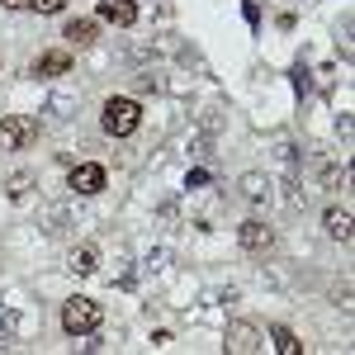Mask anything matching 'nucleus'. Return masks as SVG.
<instances>
[{
	"label": "nucleus",
	"mask_w": 355,
	"mask_h": 355,
	"mask_svg": "<svg viewBox=\"0 0 355 355\" xmlns=\"http://www.w3.org/2000/svg\"><path fill=\"white\" fill-rule=\"evenodd\" d=\"M5 10H28V0H0Z\"/></svg>",
	"instance_id": "nucleus-15"
},
{
	"label": "nucleus",
	"mask_w": 355,
	"mask_h": 355,
	"mask_svg": "<svg viewBox=\"0 0 355 355\" xmlns=\"http://www.w3.org/2000/svg\"><path fill=\"white\" fill-rule=\"evenodd\" d=\"M242 185H246V194H251V199H261V194H266V180H261V175H246Z\"/></svg>",
	"instance_id": "nucleus-14"
},
{
	"label": "nucleus",
	"mask_w": 355,
	"mask_h": 355,
	"mask_svg": "<svg viewBox=\"0 0 355 355\" xmlns=\"http://www.w3.org/2000/svg\"><path fill=\"white\" fill-rule=\"evenodd\" d=\"M237 237H242L246 251H270V246H275V232L266 227V223H256V218L242 223V227H237Z\"/></svg>",
	"instance_id": "nucleus-7"
},
{
	"label": "nucleus",
	"mask_w": 355,
	"mask_h": 355,
	"mask_svg": "<svg viewBox=\"0 0 355 355\" xmlns=\"http://www.w3.org/2000/svg\"><path fill=\"white\" fill-rule=\"evenodd\" d=\"M62 327L71 331V336H85V331L100 327V303L95 299H67V308H62Z\"/></svg>",
	"instance_id": "nucleus-2"
},
{
	"label": "nucleus",
	"mask_w": 355,
	"mask_h": 355,
	"mask_svg": "<svg viewBox=\"0 0 355 355\" xmlns=\"http://www.w3.org/2000/svg\"><path fill=\"white\" fill-rule=\"evenodd\" d=\"M67 185L76 194H100L105 190V166H95V162H81V166H71V175H67Z\"/></svg>",
	"instance_id": "nucleus-4"
},
{
	"label": "nucleus",
	"mask_w": 355,
	"mask_h": 355,
	"mask_svg": "<svg viewBox=\"0 0 355 355\" xmlns=\"http://www.w3.org/2000/svg\"><path fill=\"white\" fill-rule=\"evenodd\" d=\"M327 237L351 242V209H327Z\"/></svg>",
	"instance_id": "nucleus-10"
},
{
	"label": "nucleus",
	"mask_w": 355,
	"mask_h": 355,
	"mask_svg": "<svg viewBox=\"0 0 355 355\" xmlns=\"http://www.w3.org/2000/svg\"><path fill=\"white\" fill-rule=\"evenodd\" d=\"M100 19L114 28H133L137 24V5L133 0H100Z\"/></svg>",
	"instance_id": "nucleus-5"
},
{
	"label": "nucleus",
	"mask_w": 355,
	"mask_h": 355,
	"mask_svg": "<svg viewBox=\"0 0 355 355\" xmlns=\"http://www.w3.org/2000/svg\"><path fill=\"white\" fill-rule=\"evenodd\" d=\"M38 137V123L24 114H0V152H24Z\"/></svg>",
	"instance_id": "nucleus-3"
},
{
	"label": "nucleus",
	"mask_w": 355,
	"mask_h": 355,
	"mask_svg": "<svg viewBox=\"0 0 355 355\" xmlns=\"http://www.w3.org/2000/svg\"><path fill=\"white\" fill-rule=\"evenodd\" d=\"M76 275H95V266H100V251L95 246H81V251H71V261H67Z\"/></svg>",
	"instance_id": "nucleus-11"
},
{
	"label": "nucleus",
	"mask_w": 355,
	"mask_h": 355,
	"mask_svg": "<svg viewBox=\"0 0 355 355\" xmlns=\"http://www.w3.org/2000/svg\"><path fill=\"white\" fill-rule=\"evenodd\" d=\"M71 71V53L67 48H53V53L33 57V76H67Z\"/></svg>",
	"instance_id": "nucleus-6"
},
{
	"label": "nucleus",
	"mask_w": 355,
	"mask_h": 355,
	"mask_svg": "<svg viewBox=\"0 0 355 355\" xmlns=\"http://www.w3.org/2000/svg\"><path fill=\"white\" fill-rule=\"evenodd\" d=\"M62 5L67 0H28V10H38V15H62Z\"/></svg>",
	"instance_id": "nucleus-13"
},
{
	"label": "nucleus",
	"mask_w": 355,
	"mask_h": 355,
	"mask_svg": "<svg viewBox=\"0 0 355 355\" xmlns=\"http://www.w3.org/2000/svg\"><path fill=\"white\" fill-rule=\"evenodd\" d=\"M270 341L279 355H299V341H294V331L289 327H270Z\"/></svg>",
	"instance_id": "nucleus-12"
},
{
	"label": "nucleus",
	"mask_w": 355,
	"mask_h": 355,
	"mask_svg": "<svg viewBox=\"0 0 355 355\" xmlns=\"http://www.w3.org/2000/svg\"><path fill=\"white\" fill-rule=\"evenodd\" d=\"M100 123H105V133H110V137H128V133H137V123H142V105L128 100V95H110V100H105V114H100Z\"/></svg>",
	"instance_id": "nucleus-1"
},
{
	"label": "nucleus",
	"mask_w": 355,
	"mask_h": 355,
	"mask_svg": "<svg viewBox=\"0 0 355 355\" xmlns=\"http://www.w3.org/2000/svg\"><path fill=\"white\" fill-rule=\"evenodd\" d=\"M227 351H261V331L251 322H232L227 327Z\"/></svg>",
	"instance_id": "nucleus-8"
},
{
	"label": "nucleus",
	"mask_w": 355,
	"mask_h": 355,
	"mask_svg": "<svg viewBox=\"0 0 355 355\" xmlns=\"http://www.w3.org/2000/svg\"><path fill=\"white\" fill-rule=\"evenodd\" d=\"M62 38H67L71 48H90V43H95V19H67Z\"/></svg>",
	"instance_id": "nucleus-9"
}]
</instances>
